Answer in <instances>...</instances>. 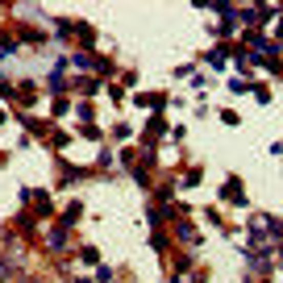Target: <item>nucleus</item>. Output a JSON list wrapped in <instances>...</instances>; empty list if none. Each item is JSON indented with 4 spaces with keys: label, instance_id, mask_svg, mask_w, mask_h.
Masks as SVG:
<instances>
[{
    "label": "nucleus",
    "instance_id": "1",
    "mask_svg": "<svg viewBox=\"0 0 283 283\" xmlns=\"http://www.w3.org/2000/svg\"><path fill=\"white\" fill-rule=\"evenodd\" d=\"M71 62H75V67H83V71H88V67H100V62H96V58H92V54H75Z\"/></svg>",
    "mask_w": 283,
    "mask_h": 283
}]
</instances>
